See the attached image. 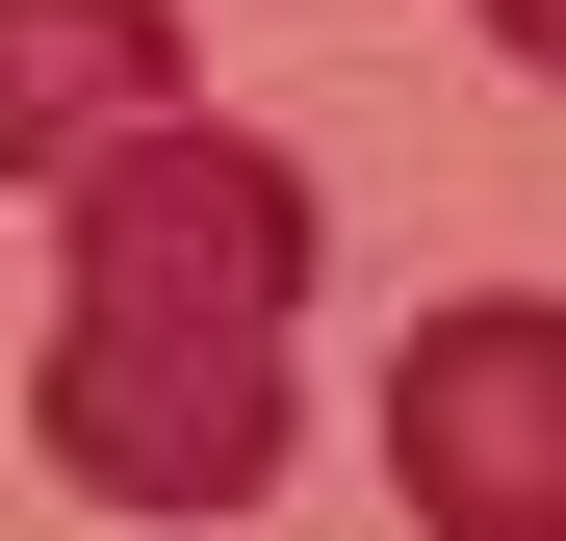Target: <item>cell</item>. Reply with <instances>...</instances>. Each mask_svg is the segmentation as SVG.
<instances>
[{
  "label": "cell",
  "mask_w": 566,
  "mask_h": 541,
  "mask_svg": "<svg viewBox=\"0 0 566 541\" xmlns=\"http://www.w3.org/2000/svg\"><path fill=\"white\" fill-rule=\"evenodd\" d=\"M180 0H0V180H52V155H104L129 104H180Z\"/></svg>",
  "instance_id": "3957f363"
},
{
  "label": "cell",
  "mask_w": 566,
  "mask_h": 541,
  "mask_svg": "<svg viewBox=\"0 0 566 541\" xmlns=\"http://www.w3.org/2000/svg\"><path fill=\"white\" fill-rule=\"evenodd\" d=\"M541 27H566V0H490V52H541Z\"/></svg>",
  "instance_id": "277c9868"
},
{
  "label": "cell",
  "mask_w": 566,
  "mask_h": 541,
  "mask_svg": "<svg viewBox=\"0 0 566 541\" xmlns=\"http://www.w3.org/2000/svg\"><path fill=\"white\" fill-rule=\"evenodd\" d=\"M387 490L438 516V541H541L566 516V310H438L412 361H387Z\"/></svg>",
  "instance_id": "7a4b0ae2"
},
{
  "label": "cell",
  "mask_w": 566,
  "mask_h": 541,
  "mask_svg": "<svg viewBox=\"0 0 566 541\" xmlns=\"http://www.w3.org/2000/svg\"><path fill=\"white\" fill-rule=\"evenodd\" d=\"M27 438H52V490H104V516H258L283 438H310V387H283V335H232V310H52Z\"/></svg>",
  "instance_id": "6da1fadb"
}]
</instances>
